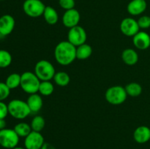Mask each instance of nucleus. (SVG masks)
<instances>
[{
	"instance_id": "8",
	"label": "nucleus",
	"mask_w": 150,
	"mask_h": 149,
	"mask_svg": "<svg viewBox=\"0 0 150 149\" xmlns=\"http://www.w3.org/2000/svg\"><path fill=\"white\" fill-rule=\"evenodd\" d=\"M87 34L82 26H76L69 29L67 33V41L73 44L74 46L78 47L86 43Z\"/></svg>"
},
{
	"instance_id": "23",
	"label": "nucleus",
	"mask_w": 150,
	"mask_h": 149,
	"mask_svg": "<svg viewBox=\"0 0 150 149\" xmlns=\"http://www.w3.org/2000/svg\"><path fill=\"white\" fill-rule=\"evenodd\" d=\"M54 80L57 85L61 87L67 86L70 82V77L65 72H58L54 74Z\"/></svg>"
},
{
	"instance_id": "32",
	"label": "nucleus",
	"mask_w": 150,
	"mask_h": 149,
	"mask_svg": "<svg viewBox=\"0 0 150 149\" xmlns=\"http://www.w3.org/2000/svg\"><path fill=\"white\" fill-rule=\"evenodd\" d=\"M6 125H7V124H6L5 120L0 119V131H1V129H3L6 128Z\"/></svg>"
},
{
	"instance_id": "1",
	"label": "nucleus",
	"mask_w": 150,
	"mask_h": 149,
	"mask_svg": "<svg viewBox=\"0 0 150 149\" xmlns=\"http://www.w3.org/2000/svg\"><path fill=\"white\" fill-rule=\"evenodd\" d=\"M54 58L60 65H70L76 58V47L67 40L59 42L54 49Z\"/></svg>"
},
{
	"instance_id": "34",
	"label": "nucleus",
	"mask_w": 150,
	"mask_h": 149,
	"mask_svg": "<svg viewBox=\"0 0 150 149\" xmlns=\"http://www.w3.org/2000/svg\"><path fill=\"white\" fill-rule=\"evenodd\" d=\"M0 1H4V0H0Z\"/></svg>"
},
{
	"instance_id": "2",
	"label": "nucleus",
	"mask_w": 150,
	"mask_h": 149,
	"mask_svg": "<svg viewBox=\"0 0 150 149\" xmlns=\"http://www.w3.org/2000/svg\"><path fill=\"white\" fill-rule=\"evenodd\" d=\"M40 80L35 72H25L21 74L20 87L25 93L28 94L38 93L39 86L40 84Z\"/></svg>"
},
{
	"instance_id": "26",
	"label": "nucleus",
	"mask_w": 150,
	"mask_h": 149,
	"mask_svg": "<svg viewBox=\"0 0 150 149\" xmlns=\"http://www.w3.org/2000/svg\"><path fill=\"white\" fill-rule=\"evenodd\" d=\"M13 57L10 53L6 50L0 49V68H6L11 64Z\"/></svg>"
},
{
	"instance_id": "3",
	"label": "nucleus",
	"mask_w": 150,
	"mask_h": 149,
	"mask_svg": "<svg viewBox=\"0 0 150 149\" xmlns=\"http://www.w3.org/2000/svg\"><path fill=\"white\" fill-rule=\"evenodd\" d=\"M7 106L9 114L16 119H24L32 112L26 102L21 99H13L7 104Z\"/></svg>"
},
{
	"instance_id": "28",
	"label": "nucleus",
	"mask_w": 150,
	"mask_h": 149,
	"mask_svg": "<svg viewBox=\"0 0 150 149\" xmlns=\"http://www.w3.org/2000/svg\"><path fill=\"white\" fill-rule=\"evenodd\" d=\"M138 24L140 29H147L150 28V17L148 15L141 16L137 20Z\"/></svg>"
},
{
	"instance_id": "30",
	"label": "nucleus",
	"mask_w": 150,
	"mask_h": 149,
	"mask_svg": "<svg viewBox=\"0 0 150 149\" xmlns=\"http://www.w3.org/2000/svg\"><path fill=\"white\" fill-rule=\"evenodd\" d=\"M9 114L8 106L4 101H0V119H5Z\"/></svg>"
},
{
	"instance_id": "27",
	"label": "nucleus",
	"mask_w": 150,
	"mask_h": 149,
	"mask_svg": "<svg viewBox=\"0 0 150 149\" xmlns=\"http://www.w3.org/2000/svg\"><path fill=\"white\" fill-rule=\"evenodd\" d=\"M10 89L5 83L0 82V101H4L10 96Z\"/></svg>"
},
{
	"instance_id": "6",
	"label": "nucleus",
	"mask_w": 150,
	"mask_h": 149,
	"mask_svg": "<svg viewBox=\"0 0 150 149\" xmlns=\"http://www.w3.org/2000/svg\"><path fill=\"white\" fill-rule=\"evenodd\" d=\"M20 137L13 129L4 128L0 131V146L6 149L17 147Z\"/></svg>"
},
{
	"instance_id": "21",
	"label": "nucleus",
	"mask_w": 150,
	"mask_h": 149,
	"mask_svg": "<svg viewBox=\"0 0 150 149\" xmlns=\"http://www.w3.org/2000/svg\"><path fill=\"white\" fill-rule=\"evenodd\" d=\"M13 129L19 136V137H24V138L32 131L30 124L25 122H20L17 124L14 127Z\"/></svg>"
},
{
	"instance_id": "10",
	"label": "nucleus",
	"mask_w": 150,
	"mask_h": 149,
	"mask_svg": "<svg viewBox=\"0 0 150 149\" xmlns=\"http://www.w3.org/2000/svg\"><path fill=\"white\" fill-rule=\"evenodd\" d=\"M122 33L127 37H134L140 31L137 20L133 18H125L120 23Z\"/></svg>"
},
{
	"instance_id": "5",
	"label": "nucleus",
	"mask_w": 150,
	"mask_h": 149,
	"mask_svg": "<svg viewBox=\"0 0 150 149\" xmlns=\"http://www.w3.org/2000/svg\"><path fill=\"white\" fill-rule=\"evenodd\" d=\"M127 94L125 89L121 86H113L107 89L105 98L107 102L113 105H120L127 99Z\"/></svg>"
},
{
	"instance_id": "25",
	"label": "nucleus",
	"mask_w": 150,
	"mask_h": 149,
	"mask_svg": "<svg viewBox=\"0 0 150 149\" xmlns=\"http://www.w3.org/2000/svg\"><path fill=\"white\" fill-rule=\"evenodd\" d=\"M45 125V121L44 118L40 115H36L32 118L31 121V128L32 131L40 132L44 129Z\"/></svg>"
},
{
	"instance_id": "20",
	"label": "nucleus",
	"mask_w": 150,
	"mask_h": 149,
	"mask_svg": "<svg viewBox=\"0 0 150 149\" xmlns=\"http://www.w3.org/2000/svg\"><path fill=\"white\" fill-rule=\"evenodd\" d=\"M21 79V74L18 73H11L7 76L4 83L10 90H13L20 86Z\"/></svg>"
},
{
	"instance_id": "7",
	"label": "nucleus",
	"mask_w": 150,
	"mask_h": 149,
	"mask_svg": "<svg viewBox=\"0 0 150 149\" xmlns=\"http://www.w3.org/2000/svg\"><path fill=\"white\" fill-rule=\"evenodd\" d=\"M46 6L40 0H25L23 10L30 18H38L42 15Z\"/></svg>"
},
{
	"instance_id": "14",
	"label": "nucleus",
	"mask_w": 150,
	"mask_h": 149,
	"mask_svg": "<svg viewBox=\"0 0 150 149\" xmlns=\"http://www.w3.org/2000/svg\"><path fill=\"white\" fill-rule=\"evenodd\" d=\"M133 139L139 144H144L150 140V129L146 126H140L135 129Z\"/></svg>"
},
{
	"instance_id": "31",
	"label": "nucleus",
	"mask_w": 150,
	"mask_h": 149,
	"mask_svg": "<svg viewBox=\"0 0 150 149\" xmlns=\"http://www.w3.org/2000/svg\"><path fill=\"white\" fill-rule=\"evenodd\" d=\"M41 149H56V148L53 145L50 144V143H45L43 145H42V147L41 148Z\"/></svg>"
},
{
	"instance_id": "19",
	"label": "nucleus",
	"mask_w": 150,
	"mask_h": 149,
	"mask_svg": "<svg viewBox=\"0 0 150 149\" xmlns=\"http://www.w3.org/2000/svg\"><path fill=\"white\" fill-rule=\"evenodd\" d=\"M92 54V48L91 45L84 43L76 47V58L79 60H86Z\"/></svg>"
},
{
	"instance_id": "29",
	"label": "nucleus",
	"mask_w": 150,
	"mask_h": 149,
	"mask_svg": "<svg viewBox=\"0 0 150 149\" xmlns=\"http://www.w3.org/2000/svg\"><path fill=\"white\" fill-rule=\"evenodd\" d=\"M59 4L60 7L65 10H71L75 7V0H59Z\"/></svg>"
},
{
	"instance_id": "22",
	"label": "nucleus",
	"mask_w": 150,
	"mask_h": 149,
	"mask_svg": "<svg viewBox=\"0 0 150 149\" xmlns=\"http://www.w3.org/2000/svg\"><path fill=\"white\" fill-rule=\"evenodd\" d=\"M126 92H127V96H132V97H136L139 96V95L142 94V87L139 83H130L125 87Z\"/></svg>"
},
{
	"instance_id": "24",
	"label": "nucleus",
	"mask_w": 150,
	"mask_h": 149,
	"mask_svg": "<svg viewBox=\"0 0 150 149\" xmlns=\"http://www.w3.org/2000/svg\"><path fill=\"white\" fill-rule=\"evenodd\" d=\"M54 91V86L53 83L50 80L47 81H41L39 86L38 93L42 96H48L53 93Z\"/></svg>"
},
{
	"instance_id": "4",
	"label": "nucleus",
	"mask_w": 150,
	"mask_h": 149,
	"mask_svg": "<svg viewBox=\"0 0 150 149\" xmlns=\"http://www.w3.org/2000/svg\"><path fill=\"white\" fill-rule=\"evenodd\" d=\"M35 74L38 76L40 81H47L54 78L56 74L55 68L50 61L47 60H40L35 66Z\"/></svg>"
},
{
	"instance_id": "33",
	"label": "nucleus",
	"mask_w": 150,
	"mask_h": 149,
	"mask_svg": "<svg viewBox=\"0 0 150 149\" xmlns=\"http://www.w3.org/2000/svg\"><path fill=\"white\" fill-rule=\"evenodd\" d=\"M12 149H26L25 148H22V147H18V146H17V147L14 148H12Z\"/></svg>"
},
{
	"instance_id": "9",
	"label": "nucleus",
	"mask_w": 150,
	"mask_h": 149,
	"mask_svg": "<svg viewBox=\"0 0 150 149\" xmlns=\"http://www.w3.org/2000/svg\"><path fill=\"white\" fill-rule=\"evenodd\" d=\"M44 143L43 136L38 131H32L24 138V148L26 149H41Z\"/></svg>"
},
{
	"instance_id": "15",
	"label": "nucleus",
	"mask_w": 150,
	"mask_h": 149,
	"mask_svg": "<svg viewBox=\"0 0 150 149\" xmlns=\"http://www.w3.org/2000/svg\"><path fill=\"white\" fill-rule=\"evenodd\" d=\"M147 4L146 0H132L127 4V12L131 15H139L146 10Z\"/></svg>"
},
{
	"instance_id": "16",
	"label": "nucleus",
	"mask_w": 150,
	"mask_h": 149,
	"mask_svg": "<svg viewBox=\"0 0 150 149\" xmlns=\"http://www.w3.org/2000/svg\"><path fill=\"white\" fill-rule=\"evenodd\" d=\"M28 106L32 112H38L42 109L43 105V101L42 97L38 93L29 94L27 100H26Z\"/></svg>"
},
{
	"instance_id": "18",
	"label": "nucleus",
	"mask_w": 150,
	"mask_h": 149,
	"mask_svg": "<svg viewBox=\"0 0 150 149\" xmlns=\"http://www.w3.org/2000/svg\"><path fill=\"white\" fill-rule=\"evenodd\" d=\"M44 20L48 24L55 25L58 22L59 15L57 10L51 6H46L42 14Z\"/></svg>"
},
{
	"instance_id": "13",
	"label": "nucleus",
	"mask_w": 150,
	"mask_h": 149,
	"mask_svg": "<svg viewBox=\"0 0 150 149\" xmlns=\"http://www.w3.org/2000/svg\"><path fill=\"white\" fill-rule=\"evenodd\" d=\"M133 42L139 50H146L150 47V36L149 34L144 31H139L133 37Z\"/></svg>"
},
{
	"instance_id": "17",
	"label": "nucleus",
	"mask_w": 150,
	"mask_h": 149,
	"mask_svg": "<svg viewBox=\"0 0 150 149\" xmlns=\"http://www.w3.org/2000/svg\"><path fill=\"white\" fill-rule=\"evenodd\" d=\"M122 59L127 65L133 66L139 61V54L134 49L127 48L122 51Z\"/></svg>"
},
{
	"instance_id": "11",
	"label": "nucleus",
	"mask_w": 150,
	"mask_h": 149,
	"mask_svg": "<svg viewBox=\"0 0 150 149\" xmlns=\"http://www.w3.org/2000/svg\"><path fill=\"white\" fill-rule=\"evenodd\" d=\"M81 15L79 12L75 8L66 10L62 16V23L65 27L71 29L79 25Z\"/></svg>"
},
{
	"instance_id": "12",
	"label": "nucleus",
	"mask_w": 150,
	"mask_h": 149,
	"mask_svg": "<svg viewBox=\"0 0 150 149\" xmlns=\"http://www.w3.org/2000/svg\"><path fill=\"white\" fill-rule=\"evenodd\" d=\"M16 21L14 18L8 14L3 15L0 17V34L7 36L14 30Z\"/></svg>"
}]
</instances>
